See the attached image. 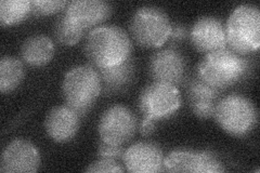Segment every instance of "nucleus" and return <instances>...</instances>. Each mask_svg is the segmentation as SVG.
I'll return each instance as SVG.
<instances>
[{
	"mask_svg": "<svg viewBox=\"0 0 260 173\" xmlns=\"http://www.w3.org/2000/svg\"><path fill=\"white\" fill-rule=\"evenodd\" d=\"M85 54L94 68L114 66L132 56V41L116 25L99 26L89 31Z\"/></svg>",
	"mask_w": 260,
	"mask_h": 173,
	"instance_id": "1",
	"label": "nucleus"
},
{
	"mask_svg": "<svg viewBox=\"0 0 260 173\" xmlns=\"http://www.w3.org/2000/svg\"><path fill=\"white\" fill-rule=\"evenodd\" d=\"M248 71V62L229 47L207 53L201 61L198 76L209 86L222 90L234 85Z\"/></svg>",
	"mask_w": 260,
	"mask_h": 173,
	"instance_id": "2",
	"label": "nucleus"
},
{
	"mask_svg": "<svg viewBox=\"0 0 260 173\" xmlns=\"http://www.w3.org/2000/svg\"><path fill=\"white\" fill-rule=\"evenodd\" d=\"M62 91L67 105L80 116L89 111L102 91L99 73L90 65L70 70L64 77Z\"/></svg>",
	"mask_w": 260,
	"mask_h": 173,
	"instance_id": "3",
	"label": "nucleus"
},
{
	"mask_svg": "<svg viewBox=\"0 0 260 173\" xmlns=\"http://www.w3.org/2000/svg\"><path fill=\"white\" fill-rule=\"evenodd\" d=\"M228 47L240 54L256 51L260 46V12L256 6L241 5L226 21Z\"/></svg>",
	"mask_w": 260,
	"mask_h": 173,
	"instance_id": "4",
	"label": "nucleus"
},
{
	"mask_svg": "<svg viewBox=\"0 0 260 173\" xmlns=\"http://www.w3.org/2000/svg\"><path fill=\"white\" fill-rule=\"evenodd\" d=\"M213 116L225 132L244 135L253 130L257 122V111L247 97L230 94L217 102Z\"/></svg>",
	"mask_w": 260,
	"mask_h": 173,
	"instance_id": "5",
	"label": "nucleus"
},
{
	"mask_svg": "<svg viewBox=\"0 0 260 173\" xmlns=\"http://www.w3.org/2000/svg\"><path fill=\"white\" fill-rule=\"evenodd\" d=\"M130 31L138 44L145 48H157L169 38L172 23L167 14L156 7H142L130 21Z\"/></svg>",
	"mask_w": 260,
	"mask_h": 173,
	"instance_id": "6",
	"label": "nucleus"
},
{
	"mask_svg": "<svg viewBox=\"0 0 260 173\" xmlns=\"http://www.w3.org/2000/svg\"><path fill=\"white\" fill-rule=\"evenodd\" d=\"M180 106V92L177 86L153 81L139 96V107L143 120L154 121L173 115Z\"/></svg>",
	"mask_w": 260,
	"mask_h": 173,
	"instance_id": "7",
	"label": "nucleus"
},
{
	"mask_svg": "<svg viewBox=\"0 0 260 173\" xmlns=\"http://www.w3.org/2000/svg\"><path fill=\"white\" fill-rule=\"evenodd\" d=\"M136 130V116L123 105L110 107L100 118L99 134L101 141L110 144L124 145L135 135Z\"/></svg>",
	"mask_w": 260,
	"mask_h": 173,
	"instance_id": "8",
	"label": "nucleus"
},
{
	"mask_svg": "<svg viewBox=\"0 0 260 173\" xmlns=\"http://www.w3.org/2000/svg\"><path fill=\"white\" fill-rule=\"evenodd\" d=\"M168 172L218 173L224 171L221 162L214 155L206 152L174 151L167 155L162 163Z\"/></svg>",
	"mask_w": 260,
	"mask_h": 173,
	"instance_id": "9",
	"label": "nucleus"
},
{
	"mask_svg": "<svg viewBox=\"0 0 260 173\" xmlns=\"http://www.w3.org/2000/svg\"><path fill=\"white\" fill-rule=\"evenodd\" d=\"M186 63L183 55L174 48H167L154 53L149 63L153 81L177 86L184 78Z\"/></svg>",
	"mask_w": 260,
	"mask_h": 173,
	"instance_id": "10",
	"label": "nucleus"
},
{
	"mask_svg": "<svg viewBox=\"0 0 260 173\" xmlns=\"http://www.w3.org/2000/svg\"><path fill=\"white\" fill-rule=\"evenodd\" d=\"M40 164L35 145L26 140L16 139L7 145L0 161L2 172H35Z\"/></svg>",
	"mask_w": 260,
	"mask_h": 173,
	"instance_id": "11",
	"label": "nucleus"
},
{
	"mask_svg": "<svg viewBox=\"0 0 260 173\" xmlns=\"http://www.w3.org/2000/svg\"><path fill=\"white\" fill-rule=\"evenodd\" d=\"M190 36L193 46L206 54L228 47L225 27L215 16H201L193 24Z\"/></svg>",
	"mask_w": 260,
	"mask_h": 173,
	"instance_id": "12",
	"label": "nucleus"
},
{
	"mask_svg": "<svg viewBox=\"0 0 260 173\" xmlns=\"http://www.w3.org/2000/svg\"><path fill=\"white\" fill-rule=\"evenodd\" d=\"M128 171L134 173H154L162 169V153L160 148L148 142L133 144L125 151L123 158Z\"/></svg>",
	"mask_w": 260,
	"mask_h": 173,
	"instance_id": "13",
	"label": "nucleus"
},
{
	"mask_svg": "<svg viewBox=\"0 0 260 173\" xmlns=\"http://www.w3.org/2000/svg\"><path fill=\"white\" fill-rule=\"evenodd\" d=\"M111 11V5L103 0H73L64 9L69 19L84 29L108 19Z\"/></svg>",
	"mask_w": 260,
	"mask_h": 173,
	"instance_id": "14",
	"label": "nucleus"
},
{
	"mask_svg": "<svg viewBox=\"0 0 260 173\" xmlns=\"http://www.w3.org/2000/svg\"><path fill=\"white\" fill-rule=\"evenodd\" d=\"M45 128L56 142H67L75 136L79 128V115L68 105L56 106L48 113Z\"/></svg>",
	"mask_w": 260,
	"mask_h": 173,
	"instance_id": "15",
	"label": "nucleus"
},
{
	"mask_svg": "<svg viewBox=\"0 0 260 173\" xmlns=\"http://www.w3.org/2000/svg\"><path fill=\"white\" fill-rule=\"evenodd\" d=\"M221 90L209 86L198 75L190 80L186 95L193 113L200 118H208L214 115Z\"/></svg>",
	"mask_w": 260,
	"mask_h": 173,
	"instance_id": "16",
	"label": "nucleus"
},
{
	"mask_svg": "<svg viewBox=\"0 0 260 173\" xmlns=\"http://www.w3.org/2000/svg\"><path fill=\"white\" fill-rule=\"evenodd\" d=\"M99 73L102 89L105 92H115L127 87L135 75V61L132 56L117 65L95 68Z\"/></svg>",
	"mask_w": 260,
	"mask_h": 173,
	"instance_id": "17",
	"label": "nucleus"
},
{
	"mask_svg": "<svg viewBox=\"0 0 260 173\" xmlns=\"http://www.w3.org/2000/svg\"><path fill=\"white\" fill-rule=\"evenodd\" d=\"M54 45L52 40L45 35H32L25 39L21 55L23 60L31 66H43L52 59Z\"/></svg>",
	"mask_w": 260,
	"mask_h": 173,
	"instance_id": "18",
	"label": "nucleus"
},
{
	"mask_svg": "<svg viewBox=\"0 0 260 173\" xmlns=\"http://www.w3.org/2000/svg\"><path fill=\"white\" fill-rule=\"evenodd\" d=\"M24 76L23 64L19 59L4 56L0 60V90L10 92L20 85Z\"/></svg>",
	"mask_w": 260,
	"mask_h": 173,
	"instance_id": "19",
	"label": "nucleus"
},
{
	"mask_svg": "<svg viewBox=\"0 0 260 173\" xmlns=\"http://www.w3.org/2000/svg\"><path fill=\"white\" fill-rule=\"evenodd\" d=\"M86 29L78 26L76 23L69 19V16L63 11L55 21L54 35L63 45H75L83 37Z\"/></svg>",
	"mask_w": 260,
	"mask_h": 173,
	"instance_id": "20",
	"label": "nucleus"
},
{
	"mask_svg": "<svg viewBox=\"0 0 260 173\" xmlns=\"http://www.w3.org/2000/svg\"><path fill=\"white\" fill-rule=\"evenodd\" d=\"M30 13L28 0H2L0 2V21L3 25H11L23 20Z\"/></svg>",
	"mask_w": 260,
	"mask_h": 173,
	"instance_id": "21",
	"label": "nucleus"
},
{
	"mask_svg": "<svg viewBox=\"0 0 260 173\" xmlns=\"http://www.w3.org/2000/svg\"><path fill=\"white\" fill-rule=\"evenodd\" d=\"M67 0H32L30 2V13L35 15H47L59 12L68 6Z\"/></svg>",
	"mask_w": 260,
	"mask_h": 173,
	"instance_id": "22",
	"label": "nucleus"
},
{
	"mask_svg": "<svg viewBox=\"0 0 260 173\" xmlns=\"http://www.w3.org/2000/svg\"><path fill=\"white\" fill-rule=\"evenodd\" d=\"M124 169L116 160L99 158L96 161L89 164L86 172H123Z\"/></svg>",
	"mask_w": 260,
	"mask_h": 173,
	"instance_id": "23",
	"label": "nucleus"
},
{
	"mask_svg": "<svg viewBox=\"0 0 260 173\" xmlns=\"http://www.w3.org/2000/svg\"><path fill=\"white\" fill-rule=\"evenodd\" d=\"M99 158H107L112 160H120L124 158L125 151L123 145H114L101 141L99 145Z\"/></svg>",
	"mask_w": 260,
	"mask_h": 173,
	"instance_id": "24",
	"label": "nucleus"
},
{
	"mask_svg": "<svg viewBox=\"0 0 260 173\" xmlns=\"http://www.w3.org/2000/svg\"><path fill=\"white\" fill-rule=\"evenodd\" d=\"M188 36V28H186L182 24L175 23L172 24V29H170L169 38L172 41H179L184 39Z\"/></svg>",
	"mask_w": 260,
	"mask_h": 173,
	"instance_id": "25",
	"label": "nucleus"
}]
</instances>
